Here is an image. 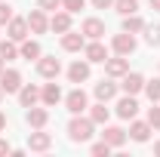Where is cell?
Wrapping results in <instances>:
<instances>
[{"label":"cell","mask_w":160,"mask_h":157,"mask_svg":"<svg viewBox=\"0 0 160 157\" xmlns=\"http://www.w3.org/2000/svg\"><path fill=\"white\" fill-rule=\"evenodd\" d=\"M92 120L89 117H80V114H74V120L68 123V136H71V142H89L92 139Z\"/></svg>","instance_id":"6da1fadb"},{"label":"cell","mask_w":160,"mask_h":157,"mask_svg":"<svg viewBox=\"0 0 160 157\" xmlns=\"http://www.w3.org/2000/svg\"><path fill=\"white\" fill-rule=\"evenodd\" d=\"M59 71H62V62L56 59V56H40V59H37V74H40V77L56 80Z\"/></svg>","instance_id":"7a4b0ae2"},{"label":"cell","mask_w":160,"mask_h":157,"mask_svg":"<svg viewBox=\"0 0 160 157\" xmlns=\"http://www.w3.org/2000/svg\"><path fill=\"white\" fill-rule=\"evenodd\" d=\"M111 46H114V53H117V56H129V53H136V37H132L129 31H123V34H114Z\"/></svg>","instance_id":"3957f363"},{"label":"cell","mask_w":160,"mask_h":157,"mask_svg":"<svg viewBox=\"0 0 160 157\" xmlns=\"http://www.w3.org/2000/svg\"><path fill=\"white\" fill-rule=\"evenodd\" d=\"M65 105H68V111H71V114H80V111H86V108H89V102H86V93H83V89H71V93H68V96H65Z\"/></svg>","instance_id":"277c9868"},{"label":"cell","mask_w":160,"mask_h":157,"mask_svg":"<svg viewBox=\"0 0 160 157\" xmlns=\"http://www.w3.org/2000/svg\"><path fill=\"white\" fill-rule=\"evenodd\" d=\"M28 31H31V34H46V31H49L46 9H34V13L28 16Z\"/></svg>","instance_id":"5b68a950"},{"label":"cell","mask_w":160,"mask_h":157,"mask_svg":"<svg viewBox=\"0 0 160 157\" xmlns=\"http://www.w3.org/2000/svg\"><path fill=\"white\" fill-rule=\"evenodd\" d=\"M6 34H9V40H16V43H22V40L28 37V19H12L6 22Z\"/></svg>","instance_id":"8992f818"},{"label":"cell","mask_w":160,"mask_h":157,"mask_svg":"<svg viewBox=\"0 0 160 157\" xmlns=\"http://www.w3.org/2000/svg\"><path fill=\"white\" fill-rule=\"evenodd\" d=\"M0 89L3 93H19L22 89V74L19 71H0Z\"/></svg>","instance_id":"52a82bcc"},{"label":"cell","mask_w":160,"mask_h":157,"mask_svg":"<svg viewBox=\"0 0 160 157\" xmlns=\"http://www.w3.org/2000/svg\"><path fill=\"white\" fill-rule=\"evenodd\" d=\"M139 114V102H136V96H123L117 102V117H123V120H132Z\"/></svg>","instance_id":"ba28073f"},{"label":"cell","mask_w":160,"mask_h":157,"mask_svg":"<svg viewBox=\"0 0 160 157\" xmlns=\"http://www.w3.org/2000/svg\"><path fill=\"white\" fill-rule=\"evenodd\" d=\"M86 46V40H83V31H65L62 34V49H68V53H80Z\"/></svg>","instance_id":"9c48e42d"},{"label":"cell","mask_w":160,"mask_h":157,"mask_svg":"<svg viewBox=\"0 0 160 157\" xmlns=\"http://www.w3.org/2000/svg\"><path fill=\"white\" fill-rule=\"evenodd\" d=\"M120 86H123V93H126V96H136V93H142V89H145V77H142V74H136V71H132V74L126 71Z\"/></svg>","instance_id":"30bf717a"},{"label":"cell","mask_w":160,"mask_h":157,"mask_svg":"<svg viewBox=\"0 0 160 157\" xmlns=\"http://www.w3.org/2000/svg\"><path fill=\"white\" fill-rule=\"evenodd\" d=\"M126 71H129V62H126V56L105 59V74H108V77H123Z\"/></svg>","instance_id":"8fae6325"},{"label":"cell","mask_w":160,"mask_h":157,"mask_svg":"<svg viewBox=\"0 0 160 157\" xmlns=\"http://www.w3.org/2000/svg\"><path fill=\"white\" fill-rule=\"evenodd\" d=\"M25 120H28V126H31V129H43V126H46V120H49V111H46V108H34V105H31V108H28V114H25Z\"/></svg>","instance_id":"7c38bea8"},{"label":"cell","mask_w":160,"mask_h":157,"mask_svg":"<svg viewBox=\"0 0 160 157\" xmlns=\"http://www.w3.org/2000/svg\"><path fill=\"white\" fill-rule=\"evenodd\" d=\"M28 148H31V151H49V148H52V136L43 133V129H37V133L28 136Z\"/></svg>","instance_id":"4fadbf2b"},{"label":"cell","mask_w":160,"mask_h":157,"mask_svg":"<svg viewBox=\"0 0 160 157\" xmlns=\"http://www.w3.org/2000/svg\"><path fill=\"white\" fill-rule=\"evenodd\" d=\"M68 80L71 83H83V80H89V62H74L71 68H68Z\"/></svg>","instance_id":"5bb4252c"},{"label":"cell","mask_w":160,"mask_h":157,"mask_svg":"<svg viewBox=\"0 0 160 157\" xmlns=\"http://www.w3.org/2000/svg\"><path fill=\"white\" fill-rule=\"evenodd\" d=\"M83 53H86V62H105V59H108V49H105V43H99V40L86 43Z\"/></svg>","instance_id":"9a60e30c"},{"label":"cell","mask_w":160,"mask_h":157,"mask_svg":"<svg viewBox=\"0 0 160 157\" xmlns=\"http://www.w3.org/2000/svg\"><path fill=\"white\" fill-rule=\"evenodd\" d=\"M80 31H83V37H89V40H99L102 34H105V22H102V19H86Z\"/></svg>","instance_id":"2e32d148"},{"label":"cell","mask_w":160,"mask_h":157,"mask_svg":"<svg viewBox=\"0 0 160 157\" xmlns=\"http://www.w3.org/2000/svg\"><path fill=\"white\" fill-rule=\"evenodd\" d=\"M129 139H132V142H148V139H151V123H148V120H136V123L129 126Z\"/></svg>","instance_id":"e0dca14e"},{"label":"cell","mask_w":160,"mask_h":157,"mask_svg":"<svg viewBox=\"0 0 160 157\" xmlns=\"http://www.w3.org/2000/svg\"><path fill=\"white\" fill-rule=\"evenodd\" d=\"M19 102H22V108L37 105V102H40V89H37V86H31V83H28V86H22V89H19Z\"/></svg>","instance_id":"ac0fdd59"},{"label":"cell","mask_w":160,"mask_h":157,"mask_svg":"<svg viewBox=\"0 0 160 157\" xmlns=\"http://www.w3.org/2000/svg\"><path fill=\"white\" fill-rule=\"evenodd\" d=\"M102 139L111 145V148H120L123 142H126V133L120 129V126H105V133H102Z\"/></svg>","instance_id":"d6986e66"},{"label":"cell","mask_w":160,"mask_h":157,"mask_svg":"<svg viewBox=\"0 0 160 157\" xmlns=\"http://www.w3.org/2000/svg\"><path fill=\"white\" fill-rule=\"evenodd\" d=\"M40 99H43V105H59V102H62L59 83H46V86L40 89Z\"/></svg>","instance_id":"ffe728a7"},{"label":"cell","mask_w":160,"mask_h":157,"mask_svg":"<svg viewBox=\"0 0 160 157\" xmlns=\"http://www.w3.org/2000/svg\"><path fill=\"white\" fill-rule=\"evenodd\" d=\"M114 96H117V83H111V80L96 83V99H99V102H111Z\"/></svg>","instance_id":"44dd1931"},{"label":"cell","mask_w":160,"mask_h":157,"mask_svg":"<svg viewBox=\"0 0 160 157\" xmlns=\"http://www.w3.org/2000/svg\"><path fill=\"white\" fill-rule=\"evenodd\" d=\"M49 28H52V31H59V34L71 31V13H68V9H65V13H56V16L49 19Z\"/></svg>","instance_id":"7402d4cb"},{"label":"cell","mask_w":160,"mask_h":157,"mask_svg":"<svg viewBox=\"0 0 160 157\" xmlns=\"http://www.w3.org/2000/svg\"><path fill=\"white\" fill-rule=\"evenodd\" d=\"M19 56H22V59H28V62H31V59H40V56H43V53H40V43H37V40H28V37H25V40H22Z\"/></svg>","instance_id":"603a6c76"},{"label":"cell","mask_w":160,"mask_h":157,"mask_svg":"<svg viewBox=\"0 0 160 157\" xmlns=\"http://www.w3.org/2000/svg\"><path fill=\"white\" fill-rule=\"evenodd\" d=\"M0 59H3V62H12V59H19L16 40H0Z\"/></svg>","instance_id":"cb8c5ba5"},{"label":"cell","mask_w":160,"mask_h":157,"mask_svg":"<svg viewBox=\"0 0 160 157\" xmlns=\"http://www.w3.org/2000/svg\"><path fill=\"white\" fill-rule=\"evenodd\" d=\"M142 28H145V22L132 13V16H123V31H129V34H139Z\"/></svg>","instance_id":"d4e9b609"},{"label":"cell","mask_w":160,"mask_h":157,"mask_svg":"<svg viewBox=\"0 0 160 157\" xmlns=\"http://www.w3.org/2000/svg\"><path fill=\"white\" fill-rule=\"evenodd\" d=\"M89 120H92V123H108V108H105V102H99V105L89 108Z\"/></svg>","instance_id":"484cf974"},{"label":"cell","mask_w":160,"mask_h":157,"mask_svg":"<svg viewBox=\"0 0 160 157\" xmlns=\"http://www.w3.org/2000/svg\"><path fill=\"white\" fill-rule=\"evenodd\" d=\"M114 9H117L120 16H132L139 9V0H114Z\"/></svg>","instance_id":"4316f807"},{"label":"cell","mask_w":160,"mask_h":157,"mask_svg":"<svg viewBox=\"0 0 160 157\" xmlns=\"http://www.w3.org/2000/svg\"><path fill=\"white\" fill-rule=\"evenodd\" d=\"M142 31H145V40H148L151 46H157V43H160V25H145Z\"/></svg>","instance_id":"83f0119b"},{"label":"cell","mask_w":160,"mask_h":157,"mask_svg":"<svg viewBox=\"0 0 160 157\" xmlns=\"http://www.w3.org/2000/svg\"><path fill=\"white\" fill-rule=\"evenodd\" d=\"M145 93L151 102H160V77L157 80H145Z\"/></svg>","instance_id":"f1b7e54d"},{"label":"cell","mask_w":160,"mask_h":157,"mask_svg":"<svg viewBox=\"0 0 160 157\" xmlns=\"http://www.w3.org/2000/svg\"><path fill=\"white\" fill-rule=\"evenodd\" d=\"M92 154H96V157H108V154H111V145L102 139V142H96V145H92Z\"/></svg>","instance_id":"f546056e"},{"label":"cell","mask_w":160,"mask_h":157,"mask_svg":"<svg viewBox=\"0 0 160 157\" xmlns=\"http://www.w3.org/2000/svg\"><path fill=\"white\" fill-rule=\"evenodd\" d=\"M148 123H151V129H160V108H148Z\"/></svg>","instance_id":"4dcf8cb0"},{"label":"cell","mask_w":160,"mask_h":157,"mask_svg":"<svg viewBox=\"0 0 160 157\" xmlns=\"http://www.w3.org/2000/svg\"><path fill=\"white\" fill-rule=\"evenodd\" d=\"M62 6L74 16V13H80V9H83V0H62Z\"/></svg>","instance_id":"1f68e13d"},{"label":"cell","mask_w":160,"mask_h":157,"mask_svg":"<svg viewBox=\"0 0 160 157\" xmlns=\"http://www.w3.org/2000/svg\"><path fill=\"white\" fill-rule=\"evenodd\" d=\"M9 19H12V6H6V3H0V25H6Z\"/></svg>","instance_id":"d6a6232c"},{"label":"cell","mask_w":160,"mask_h":157,"mask_svg":"<svg viewBox=\"0 0 160 157\" xmlns=\"http://www.w3.org/2000/svg\"><path fill=\"white\" fill-rule=\"evenodd\" d=\"M40 3V9H59L62 6V0H37Z\"/></svg>","instance_id":"836d02e7"},{"label":"cell","mask_w":160,"mask_h":157,"mask_svg":"<svg viewBox=\"0 0 160 157\" xmlns=\"http://www.w3.org/2000/svg\"><path fill=\"white\" fill-rule=\"evenodd\" d=\"M92 6L96 9H108V6H114V0H92Z\"/></svg>","instance_id":"e575fe53"},{"label":"cell","mask_w":160,"mask_h":157,"mask_svg":"<svg viewBox=\"0 0 160 157\" xmlns=\"http://www.w3.org/2000/svg\"><path fill=\"white\" fill-rule=\"evenodd\" d=\"M9 151H12V148H9V142H3V139H0V154H9Z\"/></svg>","instance_id":"d590c367"},{"label":"cell","mask_w":160,"mask_h":157,"mask_svg":"<svg viewBox=\"0 0 160 157\" xmlns=\"http://www.w3.org/2000/svg\"><path fill=\"white\" fill-rule=\"evenodd\" d=\"M0 129H6V117H3V111H0Z\"/></svg>","instance_id":"8d00e7d4"},{"label":"cell","mask_w":160,"mask_h":157,"mask_svg":"<svg viewBox=\"0 0 160 157\" xmlns=\"http://www.w3.org/2000/svg\"><path fill=\"white\" fill-rule=\"evenodd\" d=\"M151 9H160V0H151Z\"/></svg>","instance_id":"74e56055"},{"label":"cell","mask_w":160,"mask_h":157,"mask_svg":"<svg viewBox=\"0 0 160 157\" xmlns=\"http://www.w3.org/2000/svg\"><path fill=\"white\" fill-rule=\"evenodd\" d=\"M154 154H160V142H157V145H154Z\"/></svg>","instance_id":"f35d334b"},{"label":"cell","mask_w":160,"mask_h":157,"mask_svg":"<svg viewBox=\"0 0 160 157\" xmlns=\"http://www.w3.org/2000/svg\"><path fill=\"white\" fill-rule=\"evenodd\" d=\"M0 71H3V59H0Z\"/></svg>","instance_id":"ab89813d"},{"label":"cell","mask_w":160,"mask_h":157,"mask_svg":"<svg viewBox=\"0 0 160 157\" xmlns=\"http://www.w3.org/2000/svg\"><path fill=\"white\" fill-rule=\"evenodd\" d=\"M0 99H3V89H0Z\"/></svg>","instance_id":"60d3db41"}]
</instances>
